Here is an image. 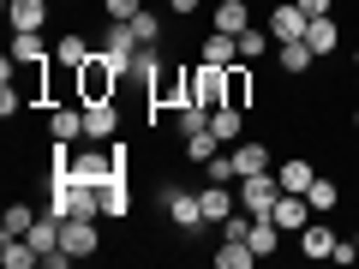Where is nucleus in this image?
<instances>
[{"mask_svg": "<svg viewBox=\"0 0 359 269\" xmlns=\"http://www.w3.org/2000/svg\"><path fill=\"white\" fill-rule=\"evenodd\" d=\"M186 102H204V108H222V102H228V66H210V60H192V66H186Z\"/></svg>", "mask_w": 359, "mask_h": 269, "instance_id": "f257e3e1", "label": "nucleus"}, {"mask_svg": "<svg viewBox=\"0 0 359 269\" xmlns=\"http://www.w3.org/2000/svg\"><path fill=\"white\" fill-rule=\"evenodd\" d=\"M276 198H282L276 167H264V174H245V179H240V209H245V216H269V209H276Z\"/></svg>", "mask_w": 359, "mask_h": 269, "instance_id": "f03ea898", "label": "nucleus"}, {"mask_svg": "<svg viewBox=\"0 0 359 269\" xmlns=\"http://www.w3.org/2000/svg\"><path fill=\"white\" fill-rule=\"evenodd\" d=\"M306 25H311V18L299 13V0H282V6H269V18H264L269 42H299V36H306Z\"/></svg>", "mask_w": 359, "mask_h": 269, "instance_id": "7ed1b4c3", "label": "nucleus"}, {"mask_svg": "<svg viewBox=\"0 0 359 269\" xmlns=\"http://www.w3.org/2000/svg\"><path fill=\"white\" fill-rule=\"evenodd\" d=\"M60 245L72 257H96V245H102V228L90 216H72V221H60Z\"/></svg>", "mask_w": 359, "mask_h": 269, "instance_id": "20e7f679", "label": "nucleus"}, {"mask_svg": "<svg viewBox=\"0 0 359 269\" xmlns=\"http://www.w3.org/2000/svg\"><path fill=\"white\" fill-rule=\"evenodd\" d=\"M162 198H168V216H174V228H204V198L198 192H180V186H162Z\"/></svg>", "mask_w": 359, "mask_h": 269, "instance_id": "39448f33", "label": "nucleus"}, {"mask_svg": "<svg viewBox=\"0 0 359 269\" xmlns=\"http://www.w3.org/2000/svg\"><path fill=\"white\" fill-rule=\"evenodd\" d=\"M120 132V102H84V138L90 144H108Z\"/></svg>", "mask_w": 359, "mask_h": 269, "instance_id": "423d86ee", "label": "nucleus"}, {"mask_svg": "<svg viewBox=\"0 0 359 269\" xmlns=\"http://www.w3.org/2000/svg\"><path fill=\"white\" fill-rule=\"evenodd\" d=\"M269 221H276L282 233H299V228L311 221V204H306V192H282V198H276V209H269Z\"/></svg>", "mask_w": 359, "mask_h": 269, "instance_id": "0eeeda50", "label": "nucleus"}, {"mask_svg": "<svg viewBox=\"0 0 359 269\" xmlns=\"http://www.w3.org/2000/svg\"><path fill=\"white\" fill-rule=\"evenodd\" d=\"M48 138L54 144H78V138H84V102H60V108H54V114H48Z\"/></svg>", "mask_w": 359, "mask_h": 269, "instance_id": "6e6552de", "label": "nucleus"}, {"mask_svg": "<svg viewBox=\"0 0 359 269\" xmlns=\"http://www.w3.org/2000/svg\"><path fill=\"white\" fill-rule=\"evenodd\" d=\"M198 198H204V221H210V228H222V221L240 209V192H228V186H216V179H210Z\"/></svg>", "mask_w": 359, "mask_h": 269, "instance_id": "1a4fd4ad", "label": "nucleus"}, {"mask_svg": "<svg viewBox=\"0 0 359 269\" xmlns=\"http://www.w3.org/2000/svg\"><path fill=\"white\" fill-rule=\"evenodd\" d=\"M245 25H252V6H245V0H216V13H210V30H222V36H240Z\"/></svg>", "mask_w": 359, "mask_h": 269, "instance_id": "9d476101", "label": "nucleus"}, {"mask_svg": "<svg viewBox=\"0 0 359 269\" xmlns=\"http://www.w3.org/2000/svg\"><path fill=\"white\" fill-rule=\"evenodd\" d=\"M276 60H282V72H287V78H306L311 66H318V54H311V42L299 36V42H276Z\"/></svg>", "mask_w": 359, "mask_h": 269, "instance_id": "9b49d317", "label": "nucleus"}, {"mask_svg": "<svg viewBox=\"0 0 359 269\" xmlns=\"http://www.w3.org/2000/svg\"><path fill=\"white\" fill-rule=\"evenodd\" d=\"M233 167H240V179H245V174H264V167H276V156H269V144L240 138V144H233Z\"/></svg>", "mask_w": 359, "mask_h": 269, "instance_id": "f8f14e48", "label": "nucleus"}, {"mask_svg": "<svg viewBox=\"0 0 359 269\" xmlns=\"http://www.w3.org/2000/svg\"><path fill=\"white\" fill-rule=\"evenodd\" d=\"M299 257H335V228L330 221H306L299 228Z\"/></svg>", "mask_w": 359, "mask_h": 269, "instance_id": "ddd939ff", "label": "nucleus"}, {"mask_svg": "<svg viewBox=\"0 0 359 269\" xmlns=\"http://www.w3.org/2000/svg\"><path fill=\"white\" fill-rule=\"evenodd\" d=\"M6 25L13 30H42L48 25V0H6Z\"/></svg>", "mask_w": 359, "mask_h": 269, "instance_id": "4468645a", "label": "nucleus"}, {"mask_svg": "<svg viewBox=\"0 0 359 269\" xmlns=\"http://www.w3.org/2000/svg\"><path fill=\"white\" fill-rule=\"evenodd\" d=\"M0 263L6 269H30V263H42V251L25 240V233H0Z\"/></svg>", "mask_w": 359, "mask_h": 269, "instance_id": "2eb2a0df", "label": "nucleus"}, {"mask_svg": "<svg viewBox=\"0 0 359 269\" xmlns=\"http://www.w3.org/2000/svg\"><path fill=\"white\" fill-rule=\"evenodd\" d=\"M13 60H18V66H42V60H54L48 42H42V30H13Z\"/></svg>", "mask_w": 359, "mask_h": 269, "instance_id": "dca6fc26", "label": "nucleus"}, {"mask_svg": "<svg viewBox=\"0 0 359 269\" xmlns=\"http://www.w3.org/2000/svg\"><path fill=\"white\" fill-rule=\"evenodd\" d=\"M210 132H216L222 144H240V138H245V108H233V102H222L216 114H210Z\"/></svg>", "mask_w": 359, "mask_h": 269, "instance_id": "f3484780", "label": "nucleus"}, {"mask_svg": "<svg viewBox=\"0 0 359 269\" xmlns=\"http://www.w3.org/2000/svg\"><path fill=\"white\" fill-rule=\"evenodd\" d=\"M276 179H282V192H306L311 179H318V167H311V156H287V162L276 167Z\"/></svg>", "mask_w": 359, "mask_h": 269, "instance_id": "a211bd4d", "label": "nucleus"}, {"mask_svg": "<svg viewBox=\"0 0 359 269\" xmlns=\"http://www.w3.org/2000/svg\"><path fill=\"white\" fill-rule=\"evenodd\" d=\"M306 204H311V216H330V209H341V186H335L330 174H318L306 186Z\"/></svg>", "mask_w": 359, "mask_h": 269, "instance_id": "6ab92c4d", "label": "nucleus"}, {"mask_svg": "<svg viewBox=\"0 0 359 269\" xmlns=\"http://www.w3.org/2000/svg\"><path fill=\"white\" fill-rule=\"evenodd\" d=\"M126 209H132V186H126V167H120V174L102 186V216H114V221H120Z\"/></svg>", "mask_w": 359, "mask_h": 269, "instance_id": "aec40b11", "label": "nucleus"}, {"mask_svg": "<svg viewBox=\"0 0 359 269\" xmlns=\"http://www.w3.org/2000/svg\"><path fill=\"white\" fill-rule=\"evenodd\" d=\"M204 60L210 66H240V42L222 36V30H204Z\"/></svg>", "mask_w": 359, "mask_h": 269, "instance_id": "412c9836", "label": "nucleus"}, {"mask_svg": "<svg viewBox=\"0 0 359 269\" xmlns=\"http://www.w3.org/2000/svg\"><path fill=\"white\" fill-rule=\"evenodd\" d=\"M306 42H311V54H335V42H341V30H335V18H311L306 25Z\"/></svg>", "mask_w": 359, "mask_h": 269, "instance_id": "4be33fe9", "label": "nucleus"}, {"mask_svg": "<svg viewBox=\"0 0 359 269\" xmlns=\"http://www.w3.org/2000/svg\"><path fill=\"white\" fill-rule=\"evenodd\" d=\"M252 263H257V251L245 240H222L216 245V269H252Z\"/></svg>", "mask_w": 359, "mask_h": 269, "instance_id": "5701e85b", "label": "nucleus"}, {"mask_svg": "<svg viewBox=\"0 0 359 269\" xmlns=\"http://www.w3.org/2000/svg\"><path fill=\"white\" fill-rule=\"evenodd\" d=\"M25 240H30V245H36V251H42V257H48V251H60V221H54V216H48V209H42V216H36V228H30V233H25Z\"/></svg>", "mask_w": 359, "mask_h": 269, "instance_id": "b1692460", "label": "nucleus"}, {"mask_svg": "<svg viewBox=\"0 0 359 269\" xmlns=\"http://www.w3.org/2000/svg\"><path fill=\"white\" fill-rule=\"evenodd\" d=\"M90 54H96V48H90V42H84V36H78V30H66V36H60V42H54V60H60V66H84V60H90Z\"/></svg>", "mask_w": 359, "mask_h": 269, "instance_id": "393cba45", "label": "nucleus"}, {"mask_svg": "<svg viewBox=\"0 0 359 269\" xmlns=\"http://www.w3.org/2000/svg\"><path fill=\"white\" fill-rule=\"evenodd\" d=\"M233 42H240V60H245V66H252V60H264V54H269V30H264V25H245V30H240Z\"/></svg>", "mask_w": 359, "mask_h": 269, "instance_id": "a878e982", "label": "nucleus"}, {"mask_svg": "<svg viewBox=\"0 0 359 269\" xmlns=\"http://www.w3.org/2000/svg\"><path fill=\"white\" fill-rule=\"evenodd\" d=\"M222 150H228V144H222L216 132H198V138H186V162H198V167H204L210 156H222Z\"/></svg>", "mask_w": 359, "mask_h": 269, "instance_id": "bb28decb", "label": "nucleus"}, {"mask_svg": "<svg viewBox=\"0 0 359 269\" xmlns=\"http://www.w3.org/2000/svg\"><path fill=\"white\" fill-rule=\"evenodd\" d=\"M36 228V209L30 204H6V221H0V233H30Z\"/></svg>", "mask_w": 359, "mask_h": 269, "instance_id": "cd10ccee", "label": "nucleus"}, {"mask_svg": "<svg viewBox=\"0 0 359 269\" xmlns=\"http://www.w3.org/2000/svg\"><path fill=\"white\" fill-rule=\"evenodd\" d=\"M132 30H138L144 48H162V18H156V13H138V18H132Z\"/></svg>", "mask_w": 359, "mask_h": 269, "instance_id": "c85d7f7f", "label": "nucleus"}, {"mask_svg": "<svg viewBox=\"0 0 359 269\" xmlns=\"http://www.w3.org/2000/svg\"><path fill=\"white\" fill-rule=\"evenodd\" d=\"M144 0H102V18H138Z\"/></svg>", "mask_w": 359, "mask_h": 269, "instance_id": "c756f323", "label": "nucleus"}, {"mask_svg": "<svg viewBox=\"0 0 359 269\" xmlns=\"http://www.w3.org/2000/svg\"><path fill=\"white\" fill-rule=\"evenodd\" d=\"M330 6H335V0H299V13H306V18H330Z\"/></svg>", "mask_w": 359, "mask_h": 269, "instance_id": "7c9ffc66", "label": "nucleus"}, {"mask_svg": "<svg viewBox=\"0 0 359 269\" xmlns=\"http://www.w3.org/2000/svg\"><path fill=\"white\" fill-rule=\"evenodd\" d=\"M198 6H204V0H168V13H180V18H192Z\"/></svg>", "mask_w": 359, "mask_h": 269, "instance_id": "2f4dec72", "label": "nucleus"}, {"mask_svg": "<svg viewBox=\"0 0 359 269\" xmlns=\"http://www.w3.org/2000/svg\"><path fill=\"white\" fill-rule=\"evenodd\" d=\"M353 132H359V102H353Z\"/></svg>", "mask_w": 359, "mask_h": 269, "instance_id": "473e14b6", "label": "nucleus"}, {"mask_svg": "<svg viewBox=\"0 0 359 269\" xmlns=\"http://www.w3.org/2000/svg\"><path fill=\"white\" fill-rule=\"evenodd\" d=\"M353 72H359V48H353Z\"/></svg>", "mask_w": 359, "mask_h": 269, "instance_id": "72a5a7b5", "label": "nucleus"}]
</instances>
